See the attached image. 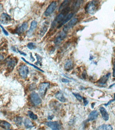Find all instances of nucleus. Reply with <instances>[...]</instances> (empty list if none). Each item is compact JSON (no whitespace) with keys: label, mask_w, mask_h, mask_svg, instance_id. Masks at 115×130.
<instances>
[{"label":"nucleus","mask_w":115,"mask_h":130,"mask_svg":"<svg viewBox=\"0 0 115 130\" xmlns=\"http://www.w3.org/2000/svg\"><path fill=\"white\" fill-rule=\"evenodd\" d=\"M71 9L69 7H68L61 11V12L57 15L52 24V28H54L57 25L60 24L64 19V18L69 14Z\"/></svg>","instance_id":"obj_1"},{"label":"nucleus","mask_w":115,"mask_h":130,"mask_svg":"<svg viewBox=\"0 0 115 130\" xmlns=\"http://www.w3.org/2000/svg\"><path fill=\"white\" fill-rule=\"evenodd\" d=\"M99 5V2L98 1H91L86 5L85 10L87 13L93 15L98 10Z\"/></svg>","instance_id":"obj_2"},{"label":"nucleus","mask_w":115,"mask_h":130,"mask_svg":"<svg viewBox=\"0 0 115 130\" xmlns=\"http://www.w3.org/2000/svg\"><path fill=\"white\" fill-rule=\"evenodd\" d=\"M30 99L32 103L36 106L39 105L41 104L42 101L37 93L33 92L31 94Z\"/></svg>","instance_id":"obj_3"},{"label":"nucleus","mask_w":115,"mask_h":130,"mask_svg":"<svg viewBox=\"0 0 115 130\" xmlns=\"http://www.w3.org/2000/svg\"><path fill=\"white\" fill-rule=\"evenodd\" d=\"M57 6V2L56 1H52L47 8V9L45 12L44 15L45 17L50 16L54 12Z\"/></svg>","instance_id":"obj_4"},{"label":"nucleus","mask_w":115,"mask_h":130,"mask_svg":"<svg viewBox=\"0 0 115 130\" xmlns=\"http://www.w3.org/2000/svg\"><path fill=\"white\" fill-rule=\"evenodd\" d=\"M50 86L49 83L44 82L41 83L39 88V92L41 97H44L46 94L47 89Z\"/></svg>","instance_id":"obj_5"},{"label":"nucleus","mask_w":115,"mask_h":130,"mask_svg":"<svg viewBox=\"0 0 115 130\" xmlns=\"http://www.w3.org/2000/svg\"><path fill=\"white\" fill-rule=\"evenodd\" d=\"M78 21L77 18H74L71 20L67 25L64 26L63 31L67 33L70 29L72 28L76 24Z\"/></svg>","instance_id":"obj_6"},{"label":"nucleus","mask_w":115,"mask_h":130,"mask_svg":"<svg viewBox=\"0 0 115 130\" xmlns=\"http://www.w3.org/2000/svg\"><path fill=\"white\" fill-rule=\"evenodd\" d=\"M29 72L28 68L26 65H23L19 70V75L23 78L25 79L28 77Z\"/></svg>","instance_id":"obj_7"},{"label":"nucleus","mask_w":115,"mask_h":130,"mask_svg":"<svg viewBox=\"0 0 115 130\" xmlns=\"http://www.w3.org/2000/svg\"><path fill=\"white\" fill-rule=\"evenodd\" d=\"M67 36V33L63 31L57 35L54 40V43L55 45H58L61 43Z\"/></svg>","instance_id":"obj_8"},{"label":"nucleus","mask_w":115,"mask_h":130,"mask_svg":"<svg viewBox=\"0 0 115 130\" xmlns=\"http://www.w3.org/2000/svg\"><path fill=\"white\" fill-rule=\"evenodd\" d=\"M46 125L52 130H60L61 125L57 121L48 122L46 123Z\"/></svg>","instance_id":"obj_9"},{"label":"nucleus","mask_w":115,"mask_h":130,"mask_svg":"<svg viewBox=\"0 0 115 130\" xmlns=\"http://www.w3.org/2000/svg\"><path fill=\"white\" fill-rule=\"evenodd\" d=\"M17 61L15 58L9 59L7 61V68L9 70H13L17 63Z\"/></svg>","instance_id":"obj_10"},{"label":"nucleus","mask_w":115,"mask_h":130,"mask_svg":"<svg viewBox=\"0 0 115 130\" xmlns=\"http://www.w3.org/2000/svg\"><path fill=\"white\" fill-rule=\"evenodd\" d=\"M11 21L10 16L7 13H3L0 17V23L3 25H7L9 24Z\"/></svg>","instance_id":"obj_11"},{"label":"nucleus","mask_w":115,"mask_h":130,"mask_svg":"<svg viewBox=\"0 0 115 130\" xmlns=\"http://www.w3.org/2000/svg\"><path fill=\"white\" fill-rule=\"evenodd\" d=\"M37 24V21H36V20H33L31 24V26L29 28V30L27 32V35L28 36H30L32 35L33 33L36 29Z\"/></svg>","instance_id":"obj_12"},{"label":"nucleus","mask_w":115,"mask_h":130,"mask_svg":"<svg viewBox=\"0 0 115 130\" xmlns=\"http://www.w3.org/2000/svg\"><path fill=\"white\" fill-rule=\"evenodd\" d=\"M73 13H70L68 15H67L64 19L63 20L62 22L60 23L57 26V28L59 29L61 28V26H63L64 25H65L66 23H67L71 19L72 17L73 16Z\"/></svg>","instance_id":"obj_13"},{"label":"nucleus","mask_w":115,"mask_h":130,"mask_svg":"<svg viewBox=\"0 0 115 130\" xmlns=\"http://www.w3.org/2000/svg\"><path fill=\"white\" fill-rule=\"evenodd\" d=\"M28 23L24 22L21 26H19L16 30V33L17 34H20L23 33L28 29Z\"/></svg>","instance_id":"obj_14"},{"label":"nucleus","mask_w":115,"mask_h":130,"mask_svg":"<svg viewBox=\"0 0 115 130\" xmlns=\"http://www.w3.org/2000/svg\"><path fill=\"white\" fill-rule=\"evenodd\" d=\"M99 110L103 119L105 121H108L109 119V116L106 109L103 107H101Z\"/></svg>","instance_id":"obj_15"},{"label":"nucleus","mask_w":115,"mask_h":130,"mask_svg":"<svg viewBox=\"0 0 115 130\" xmlns=\"http://www.w3.org/2000/svg\"><path fill=\"white\" fill-rule=\"evenodd\" d=\"M98 113L97 110L92 111L89 114L88 117V120L89 121H92L97 119L98 116Z\"/></svg>","instance_id":"obj_16"},{"label":"nucleus","mask_w":115,"mask_h":130,"mask_svg":"<svg viewBox=\"0 0 115 130\" xmlns=\"http://www.w3.org/2000/svg\"><path fill=\"white\" fill-rule=\"evenodd\" d=\"M71 2V1L69 0L64 1L63 3L60 5V6L59 7V12H61L63 10L69 7V6Z\"/></svg>","instance_id":"obj_17"},{"label":"nucleus","mask_w":115,"mask_h":130,"mask_svg":"<svg viewBox=\"0 0 115 130\" xmlns=\"http://www.w3.org/2000/svg\"><path fill=\"white\" fill-rule=\"evenodd\" d=\"M73 62L71 60H69L65 62L64 65V69L67 70H70L73 67Z\"/></svg>","instance_id":"obj_18"},{"label":"nucleus","mask_w":115,"mask_h":130,"mask_svg":"<svg viewBox=\"0 0 115 130\" xmlns=\"http://www.w3.org/2000/svg\"><path fill=\"white\" fill-rule=\"evenodd\" d=\"M112 126L109 124H103L99 126L97 129V130H112Z\"/></svg>","instance_id":"obj_19"},{"label":"nucleus","mask_w":115,"mask_h":130,"mask_svg":"<svg viewBox=\"0 0 115 130\" xmlns=\"http://www.w3.org/2000/svg\"><path fill=\"white\" fill-rule=\"evenodd\" d=\"M48 26L46 24H44L43 26L41 27L40 30V37L43 36L45 34V33L47 32L48 29Z\"/></svg>","instance_id":"obj_20"},{"label":"nucleus","mask_w":115,"mask_h":130,"mask_svg":"<svg viewBox=\"0 0 115 130\" xmlns=\"http://www.w3.org/2000/svg\"><path fill=\"white\" fill-rule=\"evenodd\" d=\"M55 97L60 101L62 102H65V98L61 92H57L55 94Z\"/></svg>","instance_id":"obj_21"},{"label":"nucleus","mask_w":115,"mask_h":130,"mask_svg":"<svg viewBox=\"0 0 115 130\" xmlns=\"http://www.w3.org/2000/svg\"><path fill=\"white\" fill-rule=\"evenodd\" d=\"M25 126L27 128H31L34 127V125L32 122L28 119H25L24 122Z\"/></svg>","instance_id":"obj_22"},{"label":"nucleus","mask_w":115,"mask_h":130,"mask_svg":"<svg viewBox=\"0 0 115 130\" xmlns=\"http://www.w3.org/2000/svg\"><path fill=\"white\" fill-rule=\"evenodd\" d=\"M110 74V73H108L106 75L103 76L102 78L100 79L99 81V83L100 84H101V85H104L108 80Z\"/></svg>","instance_id":"obj_23"},{"label":"nucleus","mask_w":115,"mask_h":130,"mask_svg":"<svg viewBox=\"0 0 115 130\" xmlns=\"http://www.w3.org/2000/svg\"><path fill=\"white\" fill-rule=\"evenodd\" d=\"M82 1H76L73 3L72 5V9L74 11H77L79 8Z\"/></svg>","instance_id":"obj_24"},{"label":"nucleus","mask_w":115,"mask_h":130,"mask_svg":"<svg viewBox=\"0 0 115 130\" xmlns=\"http://www.w3.org/2000/svg\"><path fill=\"white\" fill-rule=\"evenodd\" d=\"M0 125L1 127L5 129H9L11 126L10 124L5 121L1 122Z\"/></svg>","instance_id":"obj_25"},{"label":"nucleus","mask_w":115,"mask_h":130,"mask_svg":"<svg viewBox=\"0 0 115 130\" xmlns=\"http://www.w3.org/2000/svg\"><path fill=\"white\" fill-rule=\"evenodd\" d=\"M28 114L29 116L33 120H36L37 119V115L35 114L33 112L31 111H28Z\"/></svg>","instance_id":"obj_26"},{"label":"nucleus","mask_w":115,"mask_h":130,"mask_svg":"<svg viewBox=\"0 0 115 130\" xmlns=\"http://www.w3.org/2000/svg\"><path fill=\"white\" fill-rule=\"evenodd\" d=\"M27 47L29 49L32 50L35 49L36 48V46L34 43L32 42H29L27 45Z\"/></svg>","instance_id":"obj_27"},{"label":"nucleus","mask_w":115,"mask_h":130,"mask_svg":"<svg viewBox=\"0 0 115 130\" xmlns=\"http://www.w3.org/2000/svg\"><path fill=\"white\" fill-rule=\"evenodd\" d=\"M21 59H22V60H23L26 63H28V65H31L32 66H33L34 68H35V69H36L38 70H40V71H41V72H44V71H43L42 70H41V69H40V68H39V67H37V66H36L35 65H33V64H31V63H29V62H28L26 61L24 58H21Z\"/></svg>","instance_id":"obj_28"},{"label":"nucleus","mask_w":115,"mask_h":130,"mask_svg":"<svg viewBox=\"0 0 115 130\" xmlns=\"http://www.w3.org/2000/svg\"><path fill=\"white\" fill-rule=\"evenodd\" d=\"M15 122L18 125H21L22 124V118L21 117H17L15 119Z\"/></svg>","instance_id":"obj_29"},{"label":"nucleus","mask_w":115,"mask_h":130,"mask_svg":"<svg viewBox=\"0 0 115 130\" xmlns=\"http://www.w3.org/2000/svg\"><path fill=\"white\" fill-rule=\"evenodd\" d=\"M73 95L75 96V97L77 99V100H79V101H81V100H82V99H83V98L82 97V96L80 95L79 94L74 93H73Z\"/></svg>","instance_id":"obj_30"},{"label":"nucleus","mask_w":115,"mask_h":130,"mask_svg":"<svg viewBox=\"0 0 115 130\" xmlns=\"http://www.w3.org/2000/svg\"><path fill=\"white\" fill-rule=\"evenodd\" d=\"M115 101V95H114V99H112V100H110V101H109L107 103H106V104H105L104 105L105 106H107L109 104H110V103H111L112 102Z\"/></svg>","instance_id":"obj_31"},{"label":"nucleus","mask_w":115,"mask_h":130,"mask_svg":"<svg viewBox=\"0 0 115 130\" xmlns=\"http://www.w3.org/2000/svg\"><path fill=\"white\" fill-rule=\"evenodd\" d=\"M0 26L1 28L2 29V31H3V33H4V34L5 35H6V36H8L9 33H8L7 32V30H5V29L3 28V27H2L1 25H0Z\"/></svg>","instance_id":"obj_32"},{"label":"nucleus","mask_w":115,"mask_h":130,"mask_svg":"<svg viewBox=\"0 0 115 130\" xmlns=\"http://www.w3.org/2000/svg\"><path fill=\"white\" fill-rule=\"evenodd\" d=\"M83 101L84 104V106H86V105H87L88 104L89 102L87 100V99H86L84 97L83 98Z\"/></svg>","instance_id":"obj_33"},{"label":"nucleus","mask_w":115,"mask_h":130,"mask_svg":"<svg viewBox=\"0 0 115 130\" xmlns=\"http://www.w3.org/2000/svg\"><path fill=\"white\" fill-rule=\"evenodd\" d=\"M113 76L114 77H115V59L113 62Z\"/></svg>","instance_id":"obj_34"},{"label":"nucleus","mask_w":115,"mask_h":130,"mask_svg":"<svg viewBox=\"0 0 115 130\" xmlns=\"http://www.w3.org/2000/svg\"><path fill=\"white\" fill-rule=\"evenodd\" d=\"M62 82L64 83H69V81L68 79H62V80H61Z\"/></svg>","instance_id":"obj_35"},{"label":"nucleus","mask_w":115,"mask_h":130,"mask_svg":"<svg viewBox=\"0 0 115 130\" xmlns=\"http://www.w3.org/2000/svg\"><path fill=\"white\" fill-rule=\"evenodd\" d=\"M18 51L22 55H24V56H26V54L25 53H23V52H21V51H20V50H18Z\"/></svg>","instance_id":"obj_36"},{"label":"nucleus","mask_w":115,"mask_h":130,"mask_svg":"<svg viewBox=\"0 0 115 130\" xmlns=\"http://www.w3.org/2000/svg\"><path fill=\"white\" fill-rule=\"evenodd\" d=\"M54 117L53 115H51V116H49L48 117V120H52L53 118Z\"/></svg>","instance_id":"obj_37"},{"label":"nucleus","mask_w":115,"mask_h":130,"mask_svg":"<svg viewBox=\"0 0 115 130\" xmlns=\"http://www.w3.org/2000/svg\"><path fill=\"white\" fill-rule=\"evenodd\" d=\"M4 58V57L3 56V55H0V60L1 61L2 60H3Z\"/></svg>","instance_id":"obj_38"},{"label":"nucleus","mask_w":115,"mask_h":130,"mask_svg":"<svg viewBox=\"0 0 115 130\" xmlns=\"http://www.w3.org/2000/svg\"><path fill=\"white\" fill-rule=\"evenodd\" d=\"M9 130V129H7V130Z\"/></svg>","instance_id":"obj_39"}]
</instances>
